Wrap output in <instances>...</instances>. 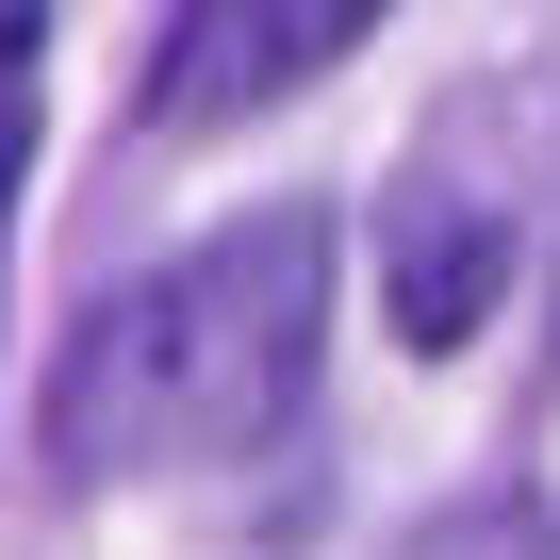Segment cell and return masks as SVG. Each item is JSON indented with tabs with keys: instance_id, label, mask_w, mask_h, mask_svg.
<instances>
[{
	"instance_id": "6da1fadb",
	"label": "cell",
	"mask_w": 560,
	"mask_h": 560,
	"mask_svg": "<svg viewBox=\"0 0 560 560\" xmlns=\"http://www.w3.org/2000/svg\"><path fill=\"white\" fill-rule=\"evenodd\" d=\"M330 347V198H247L182 264L116 280L50 363V462L67 478H182L247 462L280 412L314 396Z\"/></svg>"
},
{
	"instance_id": "7a4b0ae2",
	"label": "cell",
	"mask_w": 560,
	"mask_h": 560,
	"mask_svg": "<svg viewBox=\"0 0 560 560\" xmlns=\"http://www.w3.org/2000/svg\"><path fill=\"white\" fill-rule=\"evenodd\" d=\"M544 182H560V83H527V67L462 83L412 132V165L380 182V314L412 363L494 330V298L527 280V231H544Z\"/></svg>"
},
{
	"instance_id": "3957f363",
	"label": "cell",
	"mask_w": 560,
	"mask_h": 560,
	"mask_svg": "<svg viewBox=\"0 0 560 560\" xmlns=\"http://www.w3.org/2000/svg\"><path fill=\"white\" fill-rule=\"evenodd\" d=\"M363 34H380V0H182L132 116H149V132H247L264 100L330 83Z\"/></svg>"
},
{
	"instance_id": "277c9868",
	"label": "cell",
	"mask_w": 560,
	"mask_h": 560,
	"mask_svg": "<svg viewBox=\"0 0 560 560\" xmlns=\"http://www.w3.org/2000/svg\"><path fill=\"white\" fill-rule=\"evenodd\" d=\"M396 560H560V511H527V494H478V511H445V527H412Z\"/></svg>"
},
{
	"instance_id": "5b68a950",
	"label": "cell",
	"mask_w": 560,
	"mask_h": 560,
	"mask_svg": "<svg viewBox=\"0 0 560 560\" xmlns=\"http://www.w3.org/2000/svg\"><path fill=\"white\" fill-rule=\"evenodd\" d=\"M18 165H34V67L0 83V231H18Z\"/></svg>"
},
{
	"instance_id": "8992f818",
	"label": "cell",
	"mask_w": 560,
	"mask_h": 560,
	"mask_svg": "<svg viewBox=\"0 0 560 560\" xmlns=\"http://www.w3.org/2000/svg\"><path fill=\"white\" fill-rule=\"evenodd\" d=\"M544 363H560V264H544Z\"/></svg>"
}]
</instances>
